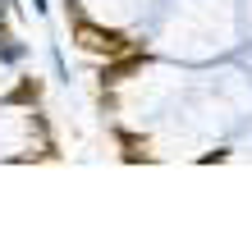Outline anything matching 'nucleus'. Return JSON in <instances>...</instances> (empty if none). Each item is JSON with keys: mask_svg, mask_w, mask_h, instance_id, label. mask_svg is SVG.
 <instances>
[{"mask_svg": "<svg viewBox=\"0 0 252 247\" xmlns=\"http://www.w3.org/2000/svg\"><path fill=\"white\" fill-rule=\"evenodd\" d=\"M78 41H83V46L87 51H106V55H120L124 51V37L120 32H101V27H78Z\"/></svg>", "mask_w": 252, "mask_h": 247, "instance_id": "obj_1", "label": "nucleus"}]
</instances>
